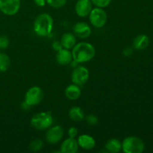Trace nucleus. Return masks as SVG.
Returning <instances> with one entry per match:
<instances>
[{
    "instance_id": "obj_1",
    "label": "nucleus",
    "mask_w": 153,
    "mask_h": 153,
    "mask_svg": "<svg viewBox=\"0 0 153 153\" xmlns=\"http://www.w3.org/2000/svg\"><path fill=\"white\" fill-rule=\"evenodd\" d=\"M71 52L73 59L79 64L88 62L96 55V49L94 45L85 41L76 43Z\"/></svg>"
},
{
    "instance_id": "obj_2",
    "label": "nucleus",
    "mask_w": 153,
    "mask_h": 153,
    "mask_svg": "<svg viewBox=\"0 0 153 153\" xmlns=\"http://www.w3.org/2000/svg\"><path fill=\"white\" fill-rule=\"evenodd\" d=\"M54 20L50 14L43 13L36 17L33 25V29L37 36L45 37L49 36L53 30Z\"/></svg>"
},
{
    "instance_id": "obj_3",
    "label": "nucleus",
    "mask_w": 153,
    "mask_h": 153,
    "mask_svg": "<svg viewBox=\"0 0 153 153\" xmlns=\"http://www.w3.org/2000/svg\"><path fill=\"white\" fill-rule=\"evenodd\" d=\"M53 117L50 111H43L34 114L31 119V125L37 130L48 129L53 123Z\"/></svg>"
},
{
    "instance_id": "obj_4",
    "label": "nucleus",
    "mask_w": 153,
    "mask_h": 153,
    "mask_svg": "<svg viewBox=\"0 0 153 153\" xmlns=\"http://www.w3.org/2000/svg\"><path fill=\"white\" fill-rule=\"evenodd\" d=\"M144 149L143 141L136 136H128L122 141V150L125 153H142Z\"/></svg>"
},
{
    "instance_id": "obj_5",
    "label": "nucleus",
    "mask_w": 153,
    "mask_h": 153,
    "mask_svg": "<svg viewBox=\"0 0 153 153\" xmlns=\"http://www.w3.org/2000/svg\"><path fill=\"white\" fill-rule=\"evenodd\" d=\"M88 16H89V21L91 24L96 28H102L107 22V13L104 10V8H102V7H93Z\"/></svg>"
},
{
    "instance_id": "obj_6",
    "label": "nucleus",
    "mask_w": 153,
    "mask_h": 153,
    "mask_svg": "<svg viewBox=\"0 0 153 153\" xmlns=\"http://www.w3.org/2000/svg\"><path fill=\"white\" fill-rule=\"evenodd\" d=\"M43 91L39 86H33L26 91L25 95V102L30 107L37 105L43 99Z\"/></svg>"
},
{
    "instance_id": "obj_7",
    "label": "nucleus",
    "mask_w": 153,
    "mask_h": 153,
    "mask_svg": "<svg viewBox=\"0 0 153 153\" xmlns=\"http://www.w3.org/2000/svg\"><path fill=\"white\" fill-rule=\"evenodd\" d=\"M90 73L87 67L84 66H78L73 69L71 74V81L73 84L83 86L89 79Z\"/></svg>"
},
{
    "instance_id": "obj_8",
    "label": "nucleus",
    "mask_w": 153,
    "mask_h": 153,
    "mask_svg": "<svg viewBox=\"0 0 153 153\" xmlns=\"http://www.w3.org/2000/svg\"><path fill=\"white\" fill-rule=\"evenodd\" d=\"M20 0H0V11L7 16H13L20 9Z\"/></svg>"
},
{
    "instance_id": "obj_9",
    "label": "nucleus",
    "mask_w": 153,
    "mask_h": 153,
    "mask_svg": "<svg viewBox=\"0 0 153 153\" xmlns=\"http://www.w3.org/2000/svg\"><path fill=\"white\" fill-rule=\"evenodd\" d=\"M64 128L61 126H53L48 128L46 134V140L50 144L59 143L64 137Z\"/></svg>"
},
{
    "instance_id": "obj_10",
    "label": "nucleus",
    "mask_w": 153,
    "mask_h": 153,
    "mask_svg": "<svg viewBox=\"0 0 153 153\" xmlns=\"http://www.w3.org/2000/svg\"><path fill=\"white\" fill-rule=\"evenodd\" d=\"M93 6L91 0H78L75 5V11L79 17H86L92 10Z\"/></svg>"
},
{
    "instance_id": "obj_11",
    "label": "nucleus",
    "mask_w": 153,
    "mask_h": 153,
    "mask_svg": "<svg viewBox=\"0 0 153 153\" xmlns=\"http://www.w3.org/2000/svg\"><path fill=\"white\" fill-rule=\"evenodd\" d=\"M73 34L81 39H86L91 36L92 30L87 22H79L73 27Z\"/></svg>"
},
{
    "instance_id": "obj_12",
    "label": "nucleus",
    "mask_w": 153,
    "mask_h": 153,
    "mask_svg": "<svg viewBox=\"0 0 153 153\" xmlns=\"http://www.w3.org/2000/svg\"><path fill=\"white\" fill-rule=\"evenodd\" d=\"M79 148L77 140L73 137H68L61 143L60 152L62 153H76L79 150Z\"/></svg>"
},
{
    "instance_id": "obj_13",
    "label": "nucleus",
    "mask_w": 153,
    "mask_h": 153,
    "mask_svg": "<svg viewBox=\"0 0 153 153\" xmlns=\"http://www.w3.org/2000/svg\"><path fill=\"white\" fill-rule=\"evenodd\" d=\"M79 146L85 150H91L96 146V140L89 134H82L76 139Z\"/></svg>"
},
{
    "instance_id": "obj_14",
    "label": "nucleus",
    "mask_w": 153,
    "mask_h": 153,
    "mask_svg": "<svg viewBox=\"0 0 153 153\" xmlns=\"http://www.w3.org/2000/svg\"><path fill=\"white\" fill-rule=\"evenodd\" d=\"M56 61L61 66H67L73 61V55L70 49L62 48L61 50L58 51L56 54Z\"/></svg>"
},
{
    "instance_id": "obj_15",
    "label": "nucleus",
    "mask_w": 153,
    "mask_h": 153,
    "mask_svg": "<svg viewBox=\"0 0 153 153\" xmlns=\"http://www.w3.org/2000/svg\"><path fill=\"white\" fill-rule=\"evenodd\" d=\"M64 94L68 100L74 101V100H78L81 97L82 89H81L80 86L73 83L71 85H69L65 88Z\"/></svg>"
},
{
    "instance_id": "obj_16",
    "label": "nucleus",
    "mask_w": 153,
    "mask_h": 153,
    "mask_svg": "<svg viewBox=\"0 0 153 153\" xmlns=\"http://www.w3.org/2000/svg\"><path fill=\"white\" fill-rule=\"evenodd\" d=\"M60 42H61L63 48H65V49H72L74 47L75 45L77 43L76 36L73 33L66 32L61 36Z\"/></svg>"
},
{
    "instance_id": "obj_17",
    "label": "nucleus",
    "mask_w": 153,
    "mask_h": 153,
    "mask_svg": "<svg viewBox=\"0 0 153 153\" xmlns=\"http://www.w3.org/2000/svg\"><path fill=\"white\" fill-rule=\"evenodd\" d=\"M149 44V37L146 34H139L133 40V47L137 50H143Z\"/></svg>"
},
{
    "instance_id": "obj_18",
    "label": "nucleus",
    "mask_w": 153,
    "mask_h": 153,
    "mask_svg": "<svg viewBox=\"0 0 153 153\" xmlns=\"http://www.w3.org/2000/svg\"><path fill=\"white\" fill-rule=\"evenodd\" d=\"M105 148L108 152L117 153L122 150V142L117 138H111L106 142Z\"/></svg>"
},
{
    "instance_id": "obj_19",
    "label": "nucleus",
    "mask_w": 153,
    "mask_h": 153,
    "mask_svg": "<svg viewBox=\"0 0 153 153\" xmlns=\"http://www.w3.org/2000/svg\"><path fill=\"white\" fill-rule=\"evenodd\" d=\"M68 115L72 120L75 122H80L85 119V114L80 107L75 106L69 110Z\"/></svg>"
},
{
    "instance_id": "obj_20",
    "label": "nucleus",
    "mask_w": 153,
    "mask_h": 153,
    "mask_svg": "<svg viewBox=\"0 0 153 153\" xmlns=\"http://www.w3.org/2000/svg\"><path fill=\"white\" fill-rule=\"evenodd\" d=\"M10 66V57L4 52H0V72L4 73L9 69Z\"/></svg>"
},
{
    "instance_id": "obj_21",
    "label": "nucleus",
    "mask_w": 153,
    "mask_h": 153,
    "mask_svg": "<svg viewBox=\"0 0 153 153\" xmlns=\"http://www.w3.org/2000/svg\"><path fill=\"white\" fill-rule=\"evenodd\" d=\"M43 145L44 144H43V140L40 139H34L30 142L28 148L31 152H38L43 149Z\"/></svg>"
},
{
    "instance_id": "obj_22",
    "label": "nucleus",
    "mask_w": 153,
    "mask_h": 153,
    "mask_svg": "<svg viewBox=\"0 0 153 153\" xmlns=\"http://www.w3.org/2000/svg\"><path fill=\"white\" fill-rule=\"evenodd\" d=\"M46 4L53 8H61L67 4V0H46Z\"/></svg>"
},
{
    "instance_id": "obj_23",
    "label": "nucleus",
    "mask_w": 153,
    "mask_h": 153,
    "mask_svg": "<svg viewBox=\"0 0 153 153\" xmlns=\"http://www.w3.org/2000/svg\"><path fill=\"white\" fill-rule=\"evenodd\" d=\"M91 1L95 7L104 8L111 4L112 0H91Z\"/></svg>"
},
{
    "instance_id": "obj_24",
    "label": "nucleus",
    "mask_w": 153,
    "mask_h": 153,
    "mask_svg": "<svg viewBox=\"0 0 153 153\" xmlns=\"http://www.w3.org/2000/svg\"><path fill=\"white\" fill-rule=\"evenodd\" d=\"M87 123L90 126H96L99 122L98 117L95 114H89L85 117Z\"/></svg>"
},
{
    "instance_id": "obj_25",
    "label": "nucleus",
    "mask_w": 153,
    "mask_h": 153,
    "mask_svg": "<svg viewBox=\"0 0 153 153\" xmlns=\"http://www.w3.org/2000/svg\"><path fill=\"white\" fill-rule=\"evenodd\" d=\"M9 44H10V40L7 36H0V50L6 49L9 46Z\"/></svg>"
},
{
    "instance_id": "obj_26",
    "label": "nucleus",
    "mask_w": 153,
    "mask_h": 153,
    "mask_svg": "<svg viewBox=\"0 0 153 153\" xmlns=\"http://www.w3.org/2000/svg\"><path fill=\"white\" fill-rule=\"evenodd\" d=\"M78 128L75 126H71L69 128L68 131H67V134H68L69 137H73V138H76L78 136Z\"/></svg>"
},
{
    "instance_id": "obj_27",
    "label": "nucleus",
    "mask_w": 153,
    "mask_h": 153,
    "mask_svg": "<svg viewBox=\"0 0 153 153\" xmlns=\"http://www.w3.org/2000/svg\"><path fill=\"white\" fill-rule=\"evenodd\" d=\"M52 47L54 50L56 51V52H58V51L61 50V49H62L63 46H62V45H61V42L55 40V41H54L53 43H52Z\"/></svg>"
},
{
    "instance_id": "obj_28",
    "label": "nucleus",
    "mask_w": 153,
    "mask_h": 153,
    "mask_svg": "<svg viewBox=\"0 0 153 153\" xmlns=\"http://www.w3.org/2000/svg\"><path fill=\"white\" fill-rule=\"evenodd\" d=\"M123 55L125 56H130V55H132L133 53V49L130 47H126L123 49Z\"/></svg>"
},
{
    "instance_id": "obj_29",
    "label": "nucleus",
    "mask_w": 153,
    "mask_h": 153,
    "mask_svg": "<svg viewBox=\"0 0 153 153\" xmlns=\"http://www.w3.org/2000/svg\"><path fill=\"white\" fill-rule=\"evenodd\" d=\"M34 2L38 7H44L46 4V0H34Z\"/></svg>"
},
{
    "instance_id": "obj_30",
    "label": "nucleus",
    "mask_w": 153,
    "mask_h": 153,
    "mask_svg": "<svg viewBox=\"0 0 153 153\" xmlns=\"http://www.w3.org/2000/svg\"><path fill=\"white\" fill-rule=\"evenodd\" d=\"M21 108H22V110H28V109L31 108V107H30L27 103H25V102H23L21 104Z\"/></svg>"
}]
</instances>
